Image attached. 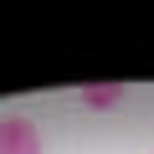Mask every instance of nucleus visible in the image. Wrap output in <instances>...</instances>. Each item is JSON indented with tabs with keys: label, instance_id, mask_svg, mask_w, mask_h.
I'll return each mask as SVG.
<instances>
[{
	"label": "nucleus",
	"instance_id": "obj_2",
	"mask_svg": "<svg viewBox=\"0 0 154 154\" xmlns=\"http://www.w3.org/2000/svg\"><path fill=\"white\" fill-rule=\"evenodd\" d=\"M77 103L93 108V113H108V108L123 103V88H118V82H98V88H82V93H77Z\"/></svg>",
	"mask_w": 154,
	"mask_h": 154
},
{
	"label": "nucleus",
	"instance_id": "obj_1",
	"mask_svg": "<svg viewBox=\"0 0 154 154\" xmlns=\"http://www.w3.org/2000/svg\"><path fill=\"white\" fill-rule=\"evenodd\" d=\"M0 154H41V134L26 113H0Z\"/></svg>",
	"mask_w": 154,
	"mask_h": 154
}]
</instances>
